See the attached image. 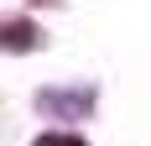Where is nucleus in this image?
Returning a JSON list of instances; mask_svg holds the SVG:
<instances>
[{"mask_svg": "<svg viewBox=\"0 0 151 146\" xmlns=\"http://www.w3.org/2000/svg\"><path fill=\"white\" fill-rule=\"evenodd\" d=\"M47 37H42V26L31 21V16H5L0 21V47L11 52V58H26V52H37Z\"/></svg>", "mask_w": 151, "mask_h": 146, "instance_id": "obj_2", "label": "nucleus"}, {"mask_svg": "<svg viewBox=\"0 0 151 146\" xmlns=\"http://www.w3.org/2000/svg\"><path fill=\"white\" fill-rule=\"evenodd\" d=\"M31 146H89V136H78V131H42Z\"/></svg>", "mask_w": 151, "mask_h": 146, "instance_id": "obj_3", "label": "nucleus"}, {"mask_svg": "<svg viewBox=\"0 0 151 146\" xmlns=\"http://www.w3.org/2000/svg\"><path fill=\"white\" fill-rule=\"evenodd\" d=\"M26 5H63V0H26Z\"/></svg>", "mask_w": 151, "mask_h": 146, "instance_id": "obj_4", "label": "nucleus"}, {"mask_svg": "<svg viewBox=\"0 0 151 146\" xmlns=\"http://www.w3.org/2000/svg\"><path fill=\"white\" fill-rule=\"evenodd\" d=\"M31 104H37V115L58 120V125H73V120H89L94 115L99 89H94V84H58V89H37Z\"/></svg>", "mask_w": 151, "mask_h": 146, "instance_id": "obj_1", "label": "nucleus"}]
</instances>
